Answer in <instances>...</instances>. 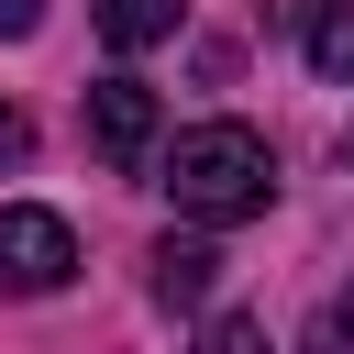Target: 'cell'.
I'll use <instances>...</instances> for the list:
<instances>
[{
  "instance_id": "obj_1",
  "label": "cell",
  "mask_w": 354,
  "mask_h": 354,
  "mask_svg": "<svg viewBox=\"0 0 354 354\" xmlns=\"http://www.w3.org/2000/svg\"><path fill=\"white\" fill-rule=\"evenodd\" d=\"M166 199H177L188 221H210V232L254 221V210L277 199V155H266V133H254V122H188V133L166 144Z\"/></svg>"
},
{
  "instance_id": "obj_2",
  "label": "cell",
  "mask_w": 354,
  "mask_h": 354,
  "mask_svg": "<svg viewBox=\"0 0 354 354\" xmlns=\"http://www.w3.org/2000/svg\"><path fill=\"white\" fill-rule=\"evenodd\" d=\"M77 277V232L55 221V210H0V288L11 299H44V288H66Z\"/></svg>"
},
{
  "instance_id": "obj_3",
  "label": "cell",
  "mask_w": 354,
  "mask_h": 354,
  "mask_svg": "<svg viewBox=\"0 0 354 354\" xmlns=\"http://www.w3.org/2000/svg\"><path fill=\"white\" fill-rule=\"evenodd\" d=\"M155 133H166V111H155L144 77H100V88H88V144H100V166L133 177V166L155 155Z\"/></svg>"
},
{
  "instance_id": "obj_4",
  "label": "cell",
  "mask_w": 354,
  "mask_h": 354,
  "mask_svg": "<svg viewBox=\"0 0 354 354\" xmlns=\"http://www.w3.org/2000/svg\"><path fill=\"white\" fill-rule=\"evenodd\" d=\"M277 11L299 22V44H310L321 77H354V0H277Z\"/></svg>"
},
{
  "instance_id": "obj_5",
  "label": "cell",
  "mask_w": 354,
  "mask_h": 354,
  "mask_svg": "<svg viewBox=\"0 0 354 354\" xmlns=\"http://www.w3.org/2000/svg\"><path fill=\"white\" fill-rule=\"evenodd\" d=\"M210 266H221L210 243H177V232H166V243H155V299H166V310H199V299H210Z\"/></svg>"
},
{
  "instance_id": "obj_6",
  "label": "cell",
  "mask_w": 354,
  "mask_h": 354,
  "mask_svg": "<svg viewBox=\"0 0 354 354\" xmlns=\"http://www.w3.org/2000/svg\"><path fill=\"white\" fill-rule=\"evenodd\" d=\"M88 22H100L122 55H144V44H166V33H177V0H88Z\"/></svg>"
},
{
  "instance_id": "obj_7",
  "label": "cell",
  "mask_w": 354,
  "mask_h": 354,
  "mask_svg": "<svg viewBox=\"0 0 354 354\" xmlns=\"http://www.w3.org/2000/svg\"><path fill=\"white\" fill-rule=\"evenodd\" d=\"M199 354H277V343H266V321H254V310H221V321L199 332Z\"/></svg>"
},
{
  "instance_id": "obj_8",
  "label": "cell",
  "mask_w": 354,
  "mask_h": 354,
  "mask_svg": "<svg viewBox=\"0 0 354 354\" xmlns=\"http://www.w3.org/2000/svg\"><path fill=\"white\" fill-rule=\"evenodd\" d=\"M22 155H33V122H22L11 100H0V166H22Z\"/></svg>"
},
{
  "instance_id": "obj_9",
  "label": "cell",
  "mask_w": 354,
  "mask_h": 354,
  "mask_svg": "<svg viewBox=\"0 0 354 354\" xmlns=\"http://www.w3.org/2000/svg\"><path fill=\"white\" fill-rule=\"evenodd\" d=\"M321 354H354V299H332V310H321Z\"/></svg>"
},
{
  "instance_id": "obj_10",
  "label": "cell",
  "mask_w": 354,
  "mask_h": 354,
  "mask_svg": "<svg viewBox=\"0 0 354 354\" xmlns=\"http://www.w3.org/2000/svg\"><path fill=\"white\" fill-rule=\"evenodd\" d=\"M44 22V0H0V33H33Z\"/></svg>"
}]
</instances>
